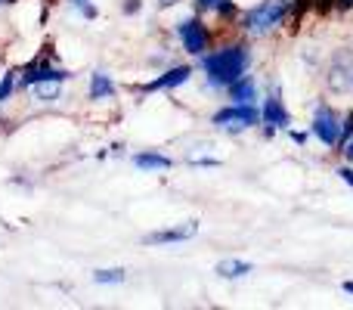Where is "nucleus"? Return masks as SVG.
I'll return each mask as SVG.
<instances>
[{
  "label": "nucleus",
  "mask_w": 353,
  "mask_h": 310,
  "mask_svg": "<svg viewBox=\"0 0 353 310\" xmlns=\"http://www.w3.org/2000/svg\"><path fill=\"white\" fill-rule=\"evenodd\" d=\"M205 68H208V78H211L214 84H232V81L242 78L245 50H242V47L220 50V53H214L211 59L205 62Z\"/></svg>",
  "instance_id": "1"
},
{
  "label": "nucleus",
  "mask_w": 353,
  "mask_h": 310,
  "mask_svg": "<svg viewBox=\"0 0 353 310\" xmlns=\"http://www.w3.org/2000/svg\"><path fill=\"white\" fill-rule=\"evenodd\" d=\"M282 16H285V0H263L257 10L248 12L245 25H248V31L261 35V31H270L273 25H279Z\"/></svg>",
  "instance_id": "2"
},
{
  "label": "nucleus",
  "mask_w": 353,
  "mask_h": 310,
  "mask_svg": "<svg viewBox=\"0 0 353 310\" xmlns=\"http://www.w3.org/2000/svg\"><path fill=\"white\" fill-rule=\"evenodd\" d=\"M313 134H316L323 143L335 146V143L341 140V124H338V118L332 115L329 109H319L316 112V122H313Z\"/></svg>",
  "instance_id": "3"
},
{
  "label": "nucleus",
  "mask_w": 353,
  "mask_h": 310,
  "mask_svg": "<svg viewBox=\"0 0 353 310\" xmlns=\"http://www.w3.org/2000/svg\"><path fill=\"white\" fill-rule=\"evenodd\" d=\"M214 122L223 124V128H251V124L257 122V112L248 109V106H236V109H223L214 115Z\"/></svg>",
  "instance_id": "4"
},
{
  "label": "nucleus",
  "mask_w": 353,
  "mask_h": 310,
  "mask_svg": "<svg viewBox=\"0 0 353 310\" xmlns=\"http://www.w3.org/2000/svg\"><path fill=\"white\" fill-rule=\"evenodd\" d=\"M180 41H183V47H186L189 53H201L205 43H208V35H205V28H201L195 19H189V22L180 25Z\"/></svg>",
  "instance_id": "5"
},
{
  "label": "nucleus",
  "mask_w": 353,
  "mask_h": 310,
  "mask_svg": "<svg viewBox=\"0 0 353 310\" xmlns=\"http://www.w3.org/2000/svg\"><path fill=\"white\" fill-rule=\"evenodd\" d=\"M59 87H62V75H47V78L31 84V93H34L37 99H43V103H50V99L59 97Z\"/></svg>",
  "instance_id": "6"
},
{
  "label": "nucleus",
  "mask_w": 353,
  "mask_h": 310,
  "mask_svg": "<svg viewBox=\"0 0 353 310\" xmlns=\"http://www.w3.org/2000/svg\"><path fill=\"white\" fill-rule=\"evenodd\" d=\"M195 230H199V226H195L192 220H189V224L176 226V230H161V233H152V236H149V242H152V245H159V242H183V239L195 236Z\"/></svg>",
  "instance_id": "7"
},
{
  "label": "nucleus",
  "mask_w": 353,
  "mask_h": 310,
  "mask_svg": "<svg viewBox=\"0 0 353 310\" xmlns=\"http://www.w3.org/2000/svg\"><path fill=\"white\" fill-rule=\"evenodd\" d=\"M350 84H353V75H350L347 62H344V59H335V66H332V72H329V87H332L335 93H344Z\"/></svg>",
  "instance_id": "8"
},
{
  "label": "nucleus",
  "mask_w": 353,
  "mask_h": 310,
  "mask_svg": "<svg viewBox=\"0 0 353 310\" xmlns=\"http://www.w3.org/2000/svg\"><path fill=\"white\" fill-rule=\"evenodd\" d=\"M115 93V84L105 78L103 72L93 75V87H90V99H103V97H112Z\"/></svg>",
  "instance_id": "9"
},
{
  "label": "nucleus",
  "mask_w": 353,
  "mask_h": 310,
  "mask_svg": "<svg viewBox=\"0 0 353 310\" xmlns=\"http://www.w3.org/2000/svg\"><path fill=\"white\" fill-rule=\"evenodd\" d=\"M217 273L226 276V280H232V276H245V273H251V264H245V261H223V264H217Z\"/></svg>",
  "instance_id": "10"
},
{
  "label": "nucleus",
  "mask_w": 353,
  "mask_h": 310,
  "mask_svg": "<svg viewBox=\"0 0 353 310\" xmlns=\"http://www.w3.org/2000/svg\"><path fill=\"white\" fill-rule=\"evenodd\" d=\"M189 75V68H174V72H168L165 78H159L155 84H149V90H161V87H174V84H183Z\"/></svg>",
  "instance_id": "11"
},
{
  "label": "nucleus",
  "mask_w": 353,
  "mask_h": 310,
  "mask_svg": "<svg viewBox=\"0 0 353 310\" xmlns=\"http://www.w3.org/2000/svg\"><path fill=\"white\" fill-rule=\"evenodd\" d=\"M263 118H267V122H273V124H285L288 122L285 112H282V106H279V99H270L267 109H263Z\"/></svg>",
  "instance_id": "12"
},
{
  "label": "nucleus",
  "mask_w": 353,
  "mask_h": 310,
  "mask_svg": "<svg viewBox=\"0 0 353 310\" xmlns=\"http://www.w3.org/2000/svg\"><path fill=\"white\" fill-rule=\"evenodd\" d=\"M251 99H254V84H251L248 78H242V81L236 84V103H245V106H248Z\"/></svg>",
  "instance_id": "13"
},
{
  "label": "nucleus",
  "mask_w": 353,
  "mask_h": 310,
  "mask_svg": "<svg viewBox=\"0 0 353 310\" xmlns=\"http://www.w3.org/2000/svg\"><path fill=\"white\" fill-rule=\"evenodd\" d=\"M93 280L99 282V286H109V282H121L124 280V270H97V276Z\"/></svg>",
  "instance_id": "14"
},
{
  "label": "nucleus",
  "mask_w": 353,
  "mask_h": 310,
  "mask_svg": "<svg viewBox=\"0 0 353 310\" xmlns=\"http://www.w3.org/2000/svg\"><path fill=\"white\" fill-rule=\"evenodd\" d=\"M137 164H140V168H171V162L161 158V155H140Z\"/></svg>",
  "instance_id": "15"
},
{
  "label": "nucleus",
  "mask_w": 353,
  "mask_h": 310,
  "mask_svg": "<svg viewBox=\"0 0 353 310\" xmlns=\"http://www.w3.org/2000/svg\"><path fill=\"white\" fill-rule=\"evenodd\" d=\"M201 6H208V10H230V0H201Z\"/></svg>",
  "instance_id": "16"
},
{
  "label": "nucleus",
  "mask_w": 353,
  "mask_h": 310,
  "mask_svg": "<svg viewBox=\"0 0 353 310\" xmlns=\"http://www.w3.org/2000/svg\"><path fill=\"white\" fill-rule=\"evenodd\" d=\"M341 177H344V180H350V183H353V171H350V168H344V171H341Z\"/></svg>",
  "instance_id": "17"
},
{
  "label": "nucleus",
  "mask_w": 353,
  "mask_h": 310,
  "mask_svg": "<svg viewBox=\"0 0 353 310\" xmlns=\"http://www.w3.org/2000/svg\"><path fill=\"white\" fill-rule=\"evenodd\" d=\"M171 3H176V0H161V6H171Z\"/></svg>",
  "instance_id": "18"
},
{
  "label": "nucleus",
  "mask_w": 353,
  "mask_h": 310,
  "mask_svg": "<svg viewBox=\"0 0 353 310\" xmlns=\"http://www.w3.org/2000/svg\"><path fill=\"white\" fill-rule=\"evenodd\" d=\"M344 289H347V292H350V295H353V282H347V286H344Z\"/></svg>",
  "instance_id": "19"
},
{
  "label": "nucleus",
  "mask_w": 353,
  "mask_h": 310,
  "mask_svg": "<svg viewBox=\"0 0 353 310\" xmlns=\"http://www.w3.org/2000/svg\"><path fill=\"white\" fill-rule=\"evenodd\" d=\"M347 158H353V146H350V149H347Z\"/></svg>",
  "instance_id": "20"
},
{
  "label": "nucleus",
  "mask_w": 353,
  "mask_h": 310,
  "mask_svg": "<svg viewBox=\"0 0 353 310\" xmlns=\"http://www.w3.org/2000/svg\"><path fill=\"white\" fill-rule=\"evenodd\" d=\"M3 3H10V0H0V6H3Z\"/></svg>",
  "instance_id": "21"
},
{
  "label": "nucleus",
  "mask_w": 353,
  "mask_h": 310,
  "mask_svg": "<svg viewBox=\"0 0 353 310\" xmlns=\"http://www.w3.org/2000/svg\"><path fill=\"white\" fill-rule=\"evenodd\" d=\"M344 3H353V0H344Z\"/></svg>",
  "instance_id": "22"
}]
</instances>
